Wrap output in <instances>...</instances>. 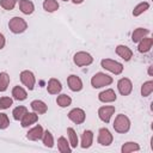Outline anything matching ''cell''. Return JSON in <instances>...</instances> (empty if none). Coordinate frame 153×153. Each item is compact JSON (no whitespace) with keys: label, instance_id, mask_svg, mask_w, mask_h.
<instances>
[{"label":"cell","instance_id":"cell-1","mask_svg":"<svg viewBox=\"0 0 153 153\" xmlns=\"http://www.w3.org/2000/svg\"><path fill=\"white\" fill-rule=\"evenodd\" d=\"M129 128H130V121H129V118L126 115H123V114L117 115L116 118H115V121H114V129L117 133L123 134V133H127L129 130Z\"/></svg>","mask_w":153,"mask_h":153},{"label":"cell","instance_id":"cell-2","mask_svg":"<svg viewBox=\"0 0 153 153\" xmlns=\"http://www.w3.org/2000/svg\"><path fill=\"white\" fill-rule=\"evenodd\" d=\"M112 82V78L109 76L108 74L105 73H96L92 79H91V85L94 87V88H99V87H103V86H108Z\"/></svg>","mask_w":153,"mask_h":153},{"label":"cell","instance_id":"cell-3","mask_svg":"<svg viewBox=\"0 0 153 153\" xmlns=\"http://www.w3.org/2000/svg\"><path fill=\"white\" fill-rule=\"evenodd\" d=\"M100 66L104 69H106V71H109V72H111V73H114L116 75H118V74H121L123 72V65L117 62V61H115V60L103 59L100 61Z\"/></svg>","mask_w":153,"mask_h":153},{"label":"cell","instance_id":"cell-4","mask_svg":"<svg viewBox=\"0 0 153 153\" xmlns=\"http://www.w3.org/2000/svg\"><path fill=\"white\" fill-rule=\"evenodd\" d=\"M8 27L13 33H22L27 29V24L23 18L13 17L8 23Z\"/></svg>","mask_w":153,"mask_h":153},{"label":"cell","instance_id":"cell-5","mask_svg":"<svg viewBox=\"0 0 153 153\" xmlns=\"http://www.w3.org/2000/svg\"><path fill=\"white\" fill-rule=\"evenodd\" d=\"M73 61H74V63H75L76 66L84 67V66L91 65L92 61H93V57H92L88 53H86V51H79V53H76V54L74 55Z\"/></svg>","mask_w":153,"mask_h":153},{"label":"cell","instance_id":"cell-6","mask_svg":"<svg viewBox=\"0 0 153 153\" xmlns=\"http://www.w3.org/2000/svg\"><path fill=\"white\" fill-rule=\"evenodd\" d=\"M68 118L74 122L75 124H81L85 118H86V115H85V111L82 109H79V108H75V109H72L69 112H68Z\"/></svg>","mask_w":153,"mask_h":153},{"label":"cell","instance_id":"cell-7","mask_svg":"<svg viewBox=\"0 0 153 153\" xmlns=\"http://www.w3.org/2000/svg\"><path fill=\"white\" fill-rule=\"evenodd\" d=\"M20 81L29 90H33L36 80H35V75H33L32 72H30V71H23L20 73Z\"/></svg>","mask_w":153,"mask_h":153},{"label":"cell","instance_id":"cell-8","mask_svg":"<svg viewBox=\"0 0 153 153\" xmlns=\"http://www.w3.org/2000/svg\"><path fill=\"white\" fill-rule=\"evenodd\" d=\"M98 143L102 146H109L112 142V134L108 128H100L98 131Z\"/></svg>","mask_w":153,"mask_h":153},{"label":"cell","instance_id":"cell-9","mask_svg":"<svg viewBox=\"0 0 153 153\" xmlns=\"http://www.w3.org/2000/svg\"><path fill=\"white\" fill-rule=\"evenodd\" d=\"M117 88L122 96H128L133 90V84L128 78H122L117 82Z\"/></svg>","mask_w":153,"mask_h":153},{"label":"cell","instance_id":"cell-10","mask_svg":"<svg viewBox=\"0 0 153 153\" xmlns=\"http://www.w3.org/2000/svg\"><path fill=\"white\" fill-rule=\"evenodd\" d=\"M114 112H115V106L105 105V106L99 108V110H98V116H99V118H100L103 122L109 123L111 116L114 115Z\"/></svg>","mask_w":153,"mask_h":153},{"label":"cell","instance_id":"cell-11","mask_svg":"<svg viewBox=\"0 0 153 153\" xmlns=\"http://www.w3.org/2000/svg\"><path fill=\"white\" fill-rule=\"evenodd\" d=\"M67 82H68V87L73 92H78V91H80L82 88V81H81V79L79 76L74 75V74H72V75L68 76Z\"/></svg>","mask_w":153,"mask_h":153},{"label":"cell","instance_id":"cell-12","mask_svg":"<svg viewBox=\"0 0 153 153\" xmlns=\"http://www.w3.org/2000/svg\"><path fill=\"white\" fill-rule=\"evenodd\" d=\"M116 93H115V91L114 90H111V88H108V90H105V91H103V92H100L99 94H98V99L100 100V102H103V103H111V102H115L116 100Z\"/></svg>","mask_w":153,"mask_h":153},{"label":"cell","instance_id":"cell-13","mask_svg":"<svg viewBox=\"0 0 153 153\" xmlns=\"http://www.w3.org/2000/svg\"><path fill=\"white\" fill-rule=\"evenodd\" d=\"M43 133H44V131H43V128L37 124L36 127L31 128V129L26 133V137H27L29 140H31V141H37V140L42 139Z\"/></svg>","mask_w":153,"mask_h":153},{"label":"cell","instance_id":"cell-14","mask_svg":"<svg viewBox=\"0 0 153 153\" xmlns=\"http://www.w3.org/2000/svg\"><path fill=\"white\" fill-rule=\"evenodd\" d=\"M116 54L122 57L124 61H129L133 57V51L127 45H117L116 47Z\"/></svg>","mask_w":153,"mask_h":153},{"label":"cell","instance_id":"cell-15","mask_svg":"<svg viewBox=\"0 0 153 153\" xmlns=\"http://www.w3.org/2000/svg\"><path fill=\"white\" fill-rule=\"evenodd\" d=\"M37 120H38V115H37L36 112H26V114L24 115V117L20 120L22 127H23V128H26V127H29V126L36 123Z\"/></svg>","mask_w":153,"mask_h":153},{"label":"cell","instance_id":"cell-16","mask_svg":"<svg viewBox=\"0 0 153 153\" xmlns=\"http://www.w3.org/2000/svg\"><path fill=\"white\" fill-rule=\"evenodd\" d=\"M61 88H62L61 82H60L57 79H55V78L49 79V81H48V86H47V90H48V92H49L50 94H57V93L61 91Z\"/></svg>","mask_w":153,"mask_h":153},{"label":"cell","instance_id":"cell-17","mask_svg":"<svg viewBox=\"0 0 153 153\" xmlns=\"http://www.w3.org/2000/svg\"><path fill=\"white\" fill-rule=\"evenodd\" d=\"M31 109L33 110V112H36L37 115H42V114H45L47 112V110H48V106H47V104L44 103V102H42V100H32L31 102Z\"/></svg>","mask_w":153,"mask_h":153},{"label":"cell","instance_id":"cell-18","mask_svg":"<svg viewBox=\"0 0 153 153\" xmlns=\"http://www.w3.org/2000/svg\"><path fill=\"white\" fill-rule=\"evenodd\" d=\"M152 45H153V38H151V37H143L139 42L137 49H139L140 53H147V51L151 50Z\"/></svg>","mask_w":153,"mask_h":153},{"label":"cell","instance_id":"cell-19","mask_svg":"<svg viewBox=\"0 0 153 153\" xmlns=\"http://www.w3.org/2000/svg\"><path fill=\"white\" fill-rule=\"evenodd\" d=\"M148 33H149V30L143 29V27H137V29H135V30L133 31L131 41H133L134 43H137V42H140L143 37H146Z\"/></svg>","mask_w":153,"mask_h":153},{"label":"cell","instance_id":"cell-20","mask_svg":"<svg viewBox=\"0 0 153 153\" xmlns=\"http://www.w3.org/2000/svg\"><path fill=\"white\" fill-rule=\"evenodd\" d=\"M92 141H93V133L91 130H85L81 135V147L82 148L91 147Z\"/></svg>","mask_w":153,"mask_h":153},{"label":"cell","instance_id":"cell-21","mask_svg":"<svg viewBox=\"0 0 153 153\" xmlns=\"http://www.w3.org/2000/svg\"><path fill=\"white\" fill-rule=\"evenodd\" d=\"M19 8L24 14H31L35 10V6L30 0H19Z\"/></svg>","mask_w":153,"mask_h":153},{"label":"cell","instance_id":"cell-22","mask_svg":"<svg viewBox=\"0 0 153 153\" xmlns=\"http://www.w3.org/2000/svg\"><path fill=\"white\" fill-rule=\"evenodd\" d=\"M12 96L16 100H24V99H26L27 93L22 86H14L12 90Z\"/></svg>","mask_w":153,"mask_h":153},{"label":"cell","instance_id":"cell-23","mask_svg":"<svg viewBox=\"0 0 153 153\" xmlns=\"http://www.w3.org/2000/svg\"><path fill=\"white\" fill-rule=\"evenodd\" d=\"M57 148H59V151L61 153H71V151H72V148L69 147L67 140L63 136L59 137V140H57Z\"/></svg>","mask_w":153,"mask_h":153},{"label":"cell","instance_id":"cell-24","mask_svg":"<svg viewBox=\"0 0 153 153\" xmlns=\"http://www.w3.org/2000/svg\"><path fill=\"white\" fill-rule=\"evenodd\" d=\"M43 8L47 12H55L59 10V2H57V0H44Z\"/></svg>","mask_w":153,"mask_h":153},{"label":"cell","instance_id":"cell-25","mask_svg":"<svg viewBox=\"0 0 153 153\" xmlns=\"http://www.w3.org/2000/svg\"><path fill=\"white\" fill-rule=\"evenodd\" d=\"M26 112H27V109H26L25 106H17V108L13 109L12 115H13V118H14L16 121H20V120L24 117V115H25Z\"/></svg>","mask_w":153,"mask_h":153},{"label":"cell","instance_id":"cell-26","mask_svg":"<svg viewBox=\"0 0 153 153\" xmlns=\"http://www.w3.org/2000/svg\"><path fill=\"white\" fill-rule=\"evenodd\" d=\"M152 92H153V81L149 80V81L143 82L142 86H141V96H142V97H147V96H149Z\"/></svg>","mask_w":153,"mask_h":153},{"label":"cell","instance_id":"cell-27","mask_svg":"<svg viewBox=\"0 0 153 153\" xmlns=\"http://www.w3.org/2000/svg\"><path fill=\"white\" fill-rule=\"evenodd\" d=\"M8 84H10V75L6 72L0 73V92L6 91Z\"/></svg>","mask_w":153,"mask_h":153},{"label":"cell","instance_id":"cell-28","mask_svg":"<svg viewBox=\"0 0 153 153\" xmlns=\"http://www.w3.org/2000/svg\"><path fill=\"white\" fill-rule=\"evenodd\" d=\"M56 103H57L59 106H61V108H66V106L71 105L72 99H71V97L67 96V94H60V96L56 98Z\"/></svg>","mask_w":153,"mask_h":153},{"label":"cell","instance_id":"cell-29","mask_svg":"<svg viewBox=\"0 0 153 153\" xmlns=\"http://www.w3.org/2000/svg\"><path fill=\"white\" fill-rule=\"evenodd\" d=\"M148 7H149V4H148V2H140L139 5H136V6L134 7V10H133V16H134V17L140 16L141 13H143L145 11H147Z\"/></svg>","mask_w":153,"mask_h":153},{"label":"cell","instance_id":"cell-30","mask_svg":"<svg viewBox=\"0 0 153 153\" xmlns=\"http://www.w3.org/2000/svg\"><path fill=\"white\" fill-rule=\"evenodd\" d=\"M67 134H68V137H69V143H71V146L73 147V148H75L76 146H78V135H76V133L74 131V129L73 128H67Z\"/></svg>","mask_w":153,"mask_h":153},{"label":"cell","instance_id":"cell-31","mask_svg":"<svg viewBox=\"0 0 153 153\" xmlns=\"http://www.w3.org/2000/svg\"><path fill=\"white\" fill-rule=\"evenodd\" d=\"M139 149H140V146L136 142H127L122 146V153H129V152H134Z\"/></svg>","mask_w":153,"mask_h":153},{"label":"cell","instance_id":"cell-32","mask_svg":"<svg viewBox=\"0 0 153 153\" xmlns=\"http://www.w3.org/2000/svg\"><path fill=\"white\" fill-rule=\"evenodd\" d=\"M42 140H43V143H44V146H47V147H53L54 146V137H53V135H51V133L50 131H44L43 133V136H42Z\"/></svg>","mask_w":153,"mask_h":153},{"label":"cell","instance_id":"cell-33","mask_svg":"<svg viewBox=\"0 0 153 153\" xmlns=\"http://www.w3.org/2000/svg\"><path fill=\"white\" fill-rule=\"evenodd\" d=\"M17 4V0H0V5L2 8L7 10V11H11L13 10V7L16 6Z\"/></svg>","mask_w":153,"mask_h":153},{"label":"cell","instance_id":"cell-34","mask_svg":"<svg viewBox=\"0 0 153 153\" xmlns=\"http://www.w3.org/2000/svg\"><path fill=\"white\" fill-rule=\"evenodd\" d=\"M13 100L10 97H1L0 98V109H8L12 105Z\"/></svg>","mask_w":153,"mask_h":153},{"label":"cell","instance_id":"cell-35","mask_svg":"<svg viewBox=\"0 0 153 153\" xmlns=\"http://www.w3.org/2000/svg\"><path fill=\"white\" fill-rule=\"evenodd\" d=\"M10 126V120L6 114H0V129H5Z\"/></svg>","mask_w":153,"mask_h":153},{"label":"cell","instance_id":"cell-36","mask_svg":"<svg viewBox=\"0 0 153 153\" xmlns=\"http://www.w3.org/2000/svg\"><path fill=\"white\" fill-rule=\"evenodd\" d=\"M5 47V37L2 33H0V49H2Z\"/></svg>","mask_w":153,"mask_h":153},{"label":"cell","instance_id":"cell-37","mask_svg":"<svg viewBox=\"0 0 153 153\" xmlns=\"http://www.w3.org/2000/svg\"><path fill=\"white\" fill-rule=\"evenodd\" d=\"M72 1H73L74 4H81V2L84 1V0H72Z\"/></svg>","mask_w":153,"mask_h":153},{"label":"cell","instance_id":"cell-38","mask_svg":"<svg viewBox=\"0 0 153 153\" xmlns=\"http://www.w3.org/2000/svg\"><path fill=\"white\" fill-rule=\"evenodd\" d=\"M148 73H149V75H152V66L149 67V71H148Z\"/></svg>","mask_w":153,"mask_h":153},{"label":"cell","instance_id":"cell-39","mask_svg":"<svg viewBox=\"0 0 153 153\" xmlns=\"http://www.w3.org/2000/svg\"><path fill=\"white\" fill-rule=\"evenodd\" d=\"M62 1H68V0H62Z\"/></svg>","mask_w":153,"mask_h":153}]
</instances>
